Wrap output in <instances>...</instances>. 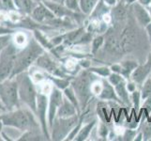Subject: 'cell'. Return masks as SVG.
Wrapping results in <instances>:
<instances>
[{"mask_svg":"<svg viewBox=\"0 0 151 141\" xmlns=\"http://www.w3.org/2000/svg\"><path fill=\"white\" fill-rule=\"evenodd\" d=\"M1 119L4 125L17 128L22 132L41 129L36 114L24 104L13 110L2 112Z\"/></svg>","mask_w":151,"mask_h":141,"instance_id":"6da1fadb","label":"cell"},{"mask_svg":"<svg viewBox=\"0 0 151 141\" xmlns=\"http://www.w3.org/2000/svg\"><path fill=\"white\" fill-rule=\"evenodd\" d=\"M44 52V47L37 40H29L28 43L18 51L12 77H14L23 72H27L35 63L38 57Z\"/></svg>","mask_w":151,"mask_h":141,"instance_id":"7a4b0ae2","label":"cell"},{"mask_svg":"<svg viewBox=\"0 0 151 141\" xmlns=\"http://www.w3.org/2000/svg\"><path fill=\"white\" fill-rule=\"evenodd\" d=\"M14 77L17 81L18 94L21 104L27 106L36 114L37 97L39 92L36 90L32 77L30 76L28 71L21 72Z\"/></svg>","mask_w":151,"mask_h":141,"instance_id":"3957f363","label":"cell"},{"mask_svg":"<svg viewBox=\"0 0 151 141\" xmlns=\"http://www.w3.org/2000/svg\"><path fill=\"white\" fill-rule=\"evenodd\" d=\"M91 74L92 72L89 70L81 72L77 76L72 78L70 82V85L73 87L76 96L78 98L81 111L85 110L87 103H89L92 97L93 81Z\"/></svg>","mask_w":151,"mask_h":141,"instance_id":"277c9868","label":"cell"},{"mask_svg":"<svg viewBox=\"0 0 151 141\" xmlns=\"http://www.w3.org/2000/svg\"><path fill=\"white\" fill-rule=\"evenodd\" d=\"M0 102L5 108V111H10L21 106L18 85L15 77H10L0 82Z\"/></svg>","mask_w":151,"mask_h":141,"instance_id":"5b68a950","label":"cell"},{"mask_svg":"<svg viewBox=\"0 0 151 141\" xmlns=\"http://www.w3.org/2000/svg\"><path fill=\"white\" fill-rule=\"evenodd\" d=\"M18 51L19 48L10 41V43L0 52V82L12 77Z\"/></svg>","mask_w":151,"mask_h":141,"instance_id":"8992f818","label":"cell"},{"mask_svg":"<svg viewBox=\"0 0 151 141\" xmlns=\"http://www.w3.org/2000/svg\"><path fill=\"white\" fill-rule=\"evenodd\" d=\"M80 115H75L70 118L55 117L54 123L50 129L52 140H65L71 130L79 122Z\"/></svg>","mask_w":151,"mask_h":141,"instance_id":"52a82bcc","label":"cell"},{"mask_svg":"<svg viewBox=\"0 0 151 141\" xmlns=\"http://www.w3.org/2000/svg\"><path fill=\"white\" fill-rule=\"evenodd\" d=\"M36 116H37L42 132L47 140L51 139L50 129L48 126V98L45 94L39 92L37 97V107H36Z\"/></svg>","mask_w":151,"mask_h":141,"instance_id":"ba28073f","label":"cell"},{"mask_svg":"<svg viewBox=\"0 0 151 141\" xmlns=\"http://www.w3.org/2000/svg\"><path fill=\"white\" fill-rule=\"evenodd\" d=\"M64 100V93L63 90L60 88L54 87L51 90L50 95L48 98V126L51 129L52 125L54 123V121L56 117V113L58 110L59 106L63 103Z\"/></svg>","mask_w":151,"mask_h":141,"instance_id":"9c48e42d","label":"cell"},{"mask_svg":"<svg viewBox=\"0 0 151 141\" xmlns=\"http://www.w3.org/2000/svg\"><path fill=\"white\" fill-rule=\"evenodd\" d=\"M34 64L37 66L39 69H41L49 74L55 75V76H61V77H67V75L64 74V72L59 69V67L55 61V59L48 53H46V51L38 57Z\"/></svg>","mask_w":151,"mask_h":141,"instance_id":"30bf717a","label":"cell"},{"mask_svg":"<svg viewBox=\"0 0 151 141\" xmlns=\"http://www.w3.org/2000/svg\"><path fill=\"white\" fill-rule=\"evenodd\" d=\"M30 16H31V19L35 21L36 23L46 24V25H48L49 22H51L52 20L56 18L55 15L45 6V4L42 1L39 2L36 5L33 12L30 14Z\"/></svg>","mask_w":151,"mask_h":141,"instance_id":"8fae6325","label":"cell"},{"mask_svg":"<svg viewBox=\"0 0 151 141\" xmlns=\"http://www.w3.org/2000/svg\"><path fill=\"white\" fill-rule=\"evenodd\" d=\"M42 2L57 18H61V19L65 18V17L76 18L77 16L85 15L83 13H77V12H71V10L68 9L65 6V4H63V3H58V2H54V1H42Z\"/></svg>","mask_w":151,"mask_h":141,"instance_id":"7c38bea8","label":"cell"},{"mask_svg":"<svg viewBox=\"0 0 151 141\" xmlns=\"http://www.w3.org/2000/svg\"><path fill=\"white\" fill-rule=\"evenodd\" d=\"M119 37H120V44L123 52H129L133 49L135 40H136V35L133 27H125Z\"/></svg>","mask_w":151,"mask_h":141,"instance_id":"4fadbf2b","label":"cell"},{"mask_svg":"<svg viewBox=\"0 0 151 141\" xmlns=\"http://www.w3.org/2000/svg\"><path fill=\"white\" fill-rule=\"evenodd\" d=\"M132 10L134 17L136 19L137 23L141 25L142 27H145L147 25L151 23V15L149 14L147 9L139 2H134L132 5Z\"/></svg>","mask_w":151,"mask_h":141,"instance_id":"5bb4252c","label":"cell"},{"mask_svg":"<svg viewBox=\"0 0 151 141\" xmlns=\"http://www.w3.org/2000/svg\"><path fill=\"white\" fill-rule=\"evenodd\" d=\"M104 40V49H105L109 53H121L122 48H121V44H120V37L114 33L112 32L111 30H109L106 33V37Z\"/></svg>","mask_w":151,"mask_h":141,"instance_id":"9a60e30c","label":"cell"},{"mask_svg":"<svg viewBox=\"0 0 151 141\" xmlns=\"http://www.w3.org/2000/svg\"><path fill=\"white\" fill-rule=\"evenodd\" d=\"M150 72H151V65L148 61H147L145 64L138 65L135 68L131 75L132 80L135 84L142 85L147 80V78L150 74Z\"/></svg>","mask_w":151,"mask_h":141,"instance_id":"2e32d148","label":"cell"},{"mask_svg":"<svg viewBox=\"0 0 151 141\" xmlns=\"http://www.w3.org/2000/svg\"><path fill=\"white\" fill-rule=\"evenodd\" d=\"M75 115H80L77 110L76 106L64 96L63 103H62V104L58 108V110H57L56 117L57 118H70L72 116H75Z\"/></svg>","mask_w":151,"mask_h":141,"instance_id":"e0dca14e","label":"cell"},{"mask_svg":"<svg viewBox=\"0 0 151 141\" xmlns=\"http://www.w3.org/2000/svg\"><path fill=\"white\" fill-rule=\"evenodd\" d=\"M99 98L101 99V100H113L122 103L120 99L118 98L116 90H114V87L110 82L106 81L105 79L102 80V87L100 92V95H99Z\"/></svg>","mask_w":151,"mask_h":141,"instance_id":"ac0fdd59","label":"cell"},{"mask_svg":"<svg viewBox=\"0 0 151 141\" xmlns=\"http://www.w3.org/2000/svg\"><path fill=\"white\" fill-rule=\"evenodd\" d=\"M97 123L96 119H92V121L86 122L85 125H83L81 129L79 130V132L77 133L76 137H74L73 140L75 141H84L86 140L87 137H89L90 133L92 132L93 128L95 127V125Z\"/></svg>","mask_w":151,"mask_h":141,"instance_id":"d6986e66","label":"cell"},{"mask_svg":"<svg viewBox=\"0 0 151 141\" xmlns=\"http://www.w3.org/2000/svg\"><path fill=\"white\" fill-rule=\"evenodd\" d=\"M114 87V90H116V94L118 98L120 99V101L122 103L124 104H129V101H131V99H129V90L127 87V84L125 80L123 79L122 81H120L116 84Z\"/></svg>","mask_w":151,"mask_h":141,"instance_id":"ffe728a7","label":"cell"},{"mask_svg":"<svg viewBox=\"0 0 151 141\" xmlns=\"http://www.w3.org/2000/svg\"><path fill=\"white\" fill-rule=\"evenodd\" d=\"M139 64L136 61L133 60H126V61H122L120 63V67H121V71H120V74L126 78V79H129L131 77L132 72L134 71V69L138 66Z\"/></svg>","mask_w":151,"mask_h":141,"instance_id":"44dd1931","label":"cell"},{"mask_svg":"<svg viewBox=\"0 0 151 141\" xmlns=\"http://www.w3.org/2000/svg\"><path fill=\"white\" fill-rule=\"evenodd\" d=\"M49 79L54 83L55 87L60 88V90H64L66 87L70 86V82L72 78H68V77H61V76H55V75H48Z\"/></svg>","mask_w":151,"mask_h":141,"instance_id":"7402d4cb","label":"cell"},{"mask_svg":"<svg viewBox=\"0 0 151 141\" xmlns=\"http://www.w3.org/2000/svg\"><path fill=\"white\" fill-rule=\"evenodd\" d=\"M12 41L13 43V44L17 47V48L21 49L28 43L29 40L27 39V35H25L24 32H22V31L16 32V31H15V32L12 34Z\"/></svg>","mask_w":151,"mask_h":141,"instance_id":"603a6c76","label":"cell"},{"mask_svg":"<svg viewBox=\"0 0 151 141\" xmlns=\"http://www.w3.org/2000/svg\"><path fill=\"white\" fill-rule=\"evenodd\" d=\"M100 0H79L80 9L83 14L90 15Z\"/></svg>","mask_w":151,"mask_h":141,"instance_id":"cb8c5ba5","label":"cell"},{"mask_svg":"<svg viewBox=\"0 0 151 141\" xmlns=\"http://www.w3.org/2000/svg\"><path fill=\"white\" fill-rule=\"evenodd\" d=\"M37 4L35 0H18V9L24 13L30 15Z\"/></svg>","mask_w":151,"mask_h":141,"instance_id":"d4e9b609","label":"cell"},{"mask_svg":"<svg viewBox=\"0 0 151 141\" xmlns=\"http://www.w3.org/2000/svg\"><path fill=\"white\" fill-rule=\"evenodd\" d=\"M109 5H107L103 0H100L99 3L97 4V6L95 7L94 10L91 12L90 16L92 18H100L102 15H104L105 13H107L109 12Z\"/></svg>","mask_w":151,"mask_h":141,"instance_id":"484cf974","label":"cell"},{"mask_svg":"<svg viewBox=\"0 0 151 141\" xmlns=\"http://www.w3.org/2000/svg\"><path fill=\"white\" fill-rule=\"evenodd\" d=\"M63 93H64V96L68 99V100H70L76 106L78 112H79V114H80L81 113L80 104H79V102H78V98L76 96V93H75V91L73 90V87H71V85L69 86L68 87H66L65 90H63Z\"/></svg>","mask_w":151,"mask_h":141,"instance_id":"4316f807","label":"cell"},{"mask_svg":"<svg viewBox=\"0 0 151 141\" xmlns=\"http://www.w3.org/2000/svg\"><path fill=\"white\" fill-rule=\"evenodd\" d=\"M19 10L14 0H0V12H14Z\"/></svg>","mask_w":151,"mask_h":141,"instance_id":"83f0119b","label":"cell"},{"mask_svg":"<svg viewBox=\"0 0 151 141\" xmlns=\"http://www.w3.org/2000/svg\"><path fill=\"white\" fill-rule=\"evenodd\" d=\"M113 18L116 21H122L126 18V9L124 7V3L118 2L113 9Z\"/></svg>","mask_w":151,"mask_h":141,"instance_id":"f1b7e54d","label":"cell"},{"mask_svg":"<svg viewBox=\"0 0 151 141\" xmlns=\"http://www.w3.org/2000/svg\"><path fill=\"white\" fill-rule=\"evenodd\" d=\"M89 71L92 74H95L97 75H100L102 77H109L112 72H111V68H108L105 66L101 67H91L89 68Z\"/></svg>","mask_w":151,"mask_h":141,"instance_id":"f546056e","label":"cell"},{"mask_svg":"<svg viewBox=\"0 0 151 141\" xmlns=\"http://www.w3.org/2000/svg\"><path fill=\"white\" fill-rule=\"evenodd\" d=\"M104 38L103 35H99L92 40V45H91V52L93 55H95L97 52L101 49V47L103 46L104 44Z\"/></svg>","mask_w":151,"mask_h":141,"instance_id":"4dcf8cb0","label":"cell"},{"mask_svg":"<svg viewBox=\"0 0 151 141\" xmlns=\"http://www.w3.org/2000/svg\"><path fill=\"white\" fill-rule=\"evenodd\" d=\"M151 96V77H147V80L144 82V85L141 90V98L142 100Z\"/></svg>","mask_w":151,"mask_h":141,"instance_id":"1f68e13d","label":"cell"},{"mask_svg":"<svg viewBox=\"0 0 151 141\" xmlns=\"http://www.w3.org/2000/svg\"><path fill=\"white\" fill-rule=\"evenodd\" d=\"M64 4L68 9L71 10V12H77V13H82L81 9H80L79 0H65Z\"/></svg>","mask_w":151,"mask_h":141,"instance_id":"d6a6232c","label":"cell"},{"mask_svg":"<svg viewBox=\"0 0 151 141\" xmlns=\"http://www.w3.org/2000/svg\"><path fill=\"white\" fill-rule=\"evenodd\" d=\"M143 140H149L151 139V119L147 122H145L143 128Z\"/></svg>","mask_w":151,"mask_h":141,"instance_id":"836d02e7","label":"cell"},{"mask_svg":"<svg viewBox=\"0 0 151 141\" xmlns=\"http://www.w3.org/2000/svg\"><path fill=\"white\" fill-rule=\"evenodd\" d=\"M12 37V34L0 35V52H1L9 43H10Z\"/></svg>","mask_w":151,"mask_h":141,"instance_id":"e575fe53","label":"cell"},{"mask_svg":"<svg viewBox=\"0 0 151 141\" xmlns=\"http://www.w3.org/2000/svg\"><path fill=\"white\" fill-rule=\"evenodd\" d=\"M123 79H124V77L120 74H116V72H113V74L109 75V82H110L113 86H116Z\"/></svg>","mask_w":151,"mask_h":141,"instance_id":"d590c367","label":"cell"},{"mask_svg":"<svg viewBox=\"0 0 151 141\" xmlns=\"http://www.w3.org/2000/svg\"><path fill=\"white\" fill-rule=\"evenodd\" d=\"M143 109H144V111L145 112V114H147V116L148 117L150 115V113H151V96H149L147 99H145Z\"/></svg>","mask_w":151,"mask_h":141,"instance_id":"8d00e7d4","label":"cell"},{"mask_svg":"<svg viewBox=\"0 0 151 141\" xmlns=\"http://www.w3.org/2000/svg\"><path fill=\"white\" fill-rule=\"evenodd\" d=\"M15 30L13 28H10L7 27L6 25L0 24V35H7V34H13Z\"/></svg>","mask_w":151,"mask_h":141,"instance_id":"74e56055","label":"cell"},{"mask_svg":"<svg viewBox=\"0 0 151 141\" xmlns=\"http://www.w3.org/2000/svg\"><path fill=\"white\" fill-rule=\"evenodd\" d=\"M135 134H136V132L133 130H126L123 137L125 140H132L133 137H135Z\"/></svg>","mask_w":151,"mask_h":141,"instance_id":"f35d334b","label":"cell"},{"mask_svg":"<svg viewBox=\"0 0 151 141\" xmlns=\"http://www.w3.org/2000/svg\"><path fill=\"white\" fill-rule=\"evenodd\" d=\"M100 131H99V134H100L101 137H106V134H107V128L105 125H103V124H101V126H100Z\"/></svg>","mask_w":151,"mask_h":141,"instance_id":"ab89813d","label":"cell"},{"mask_svg":"<svg viewBox=\"0 0 151 141\" xmlns=\"http://www.w3.org/2000/svg\"><path fill=\"white\" fill-rule=\"evenodd\" d=\"M145 32H147V38L149 40V43H151V23H149L147 27H145Z\"/></svg>","mask_w":151,"mask_h":141,"instance_id":"60d3db41","label":"cell"},{"mask_svg":"<svg viewBox=\"0 0 151 141\" xmlns=\"http://www.w3.org/2000/svg\"><path fill=\"white\" fill-rule=\"evenodd\" d=\"M137 2H139L140 4H142L145 7H148L151 4V0H137Z\"/></svg>","mask_w":151,"mask_h":141,"instance_id":"b9f144b4","label":"cell"},{"mask_svg":"<svg viewBox=\"0 0 151 141\" xmlns=\"http://www.w3.org/2000/svg\"><path fill=\"white\" fill-rule=\"evenodd\" d=\"M103 1L107 5H109V6H116V5L118 3L117 0H103Z\"/></svg>","mask_w":151,"mask_h":141,"instance_id":"7bdbcfd3","label":"cell"},{"mask_svg":"<svg viewBox=\"0 0 151 141\" xmlns=\"http://www.w3.org/2000/svg\"><path fill=\"white\" fill-rule=\"evenodd\" d=\"M137 0H120L119 2H122L124 4H126V5H132L134 2H136Z\"/></svg>","mask_w":151,"mask_h":141,"instance_id":"ee69618b","label":"cell"},{"mask_svg":"<svg viewBox=\"0 0 151 141\" xmlns=\"http://www.w3.org/2000/svg\"><path fill=\"white\" fill-rule=\"evenodd\" d=\"M3 127H4V124H3L2 119H1V113H0V134H1V133H2Z\"/></svg>","mask_w":151,"mask_h":141,"instance_id":"f6af8a7d","label":"cell"},{"mask_svg":"<svg viewBox=\"0 0 151 141\" xmlns=\"http://www.w3.org/2000/svg\"><path fill=\"white\" fill-rule=\"evenodd\" d=\"M41 1H54V2H58V3H63L65 0H41Z\"/></svg>","mask_w":151,"mask_h":141,"instance_id":"bcb514c9","label":"cell"},{"mask_svg":"<svg viewBox=\"0 0 151 141\" xmlns=\"http://www.w3.org/2000/svg\"><path fill=\"white\" fill-rule=\"evenodd\" d=\"M147 10H148V12H149V14L151 15V6L147 8Z\"/></svg>","mask_w":151,"mask_h":141,"instance_id":"7dc6e473","label":"cell"},{"mask_svg":"<svg viewBox=\"0 0 151 141\" xmlns=\"http://www.w3.org/2000/svg\"><path fill=\"white\" fill-rule=\"evenodd\" d=\"M35 1L37 2V3H39V2H40V1H41V0H35Z\"/></svg>","mask_w":151,"mask_h":141,"instance_id":"c3c4849f","label":"cell"},{"mask_svg":"<svg viewBox=\"0 0 151 141\" xmlns=\"http://www.w3.org/2000/svg\"><path fill=\"white\" fill-rule=\"evenodd\" d=\"M119 1H120V0H117V2H119Z\"/></svg>","mask_w":151,"mask_h":141,"instance_id":"681fc988","label":"cell"}]
</instances>
